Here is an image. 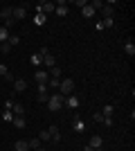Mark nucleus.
I'll return each instance as SVG.
<instances>
[{"instance_id":"1a4fd4ad","label":"nucleus","mask_w":135,"mask_h":151,"mask_svg":"<svg viewBox=\"0 0 135 151\" xmlns=\"http://www.w3.org/2000/svg\"><path fill=\"white\" fill-rule=\"evenodd\" d=\"M81 101H79V97H74V95H70V97H65V104L63 106H68V108H77Z\"/></svg>"},{"instance_id":"cd10ccee","label":"nucleus","mask_w":135,"mask_h":151,"mask_svg":"<svg viewBox=\"0 0 135 151\" xmlns=\"http://www.w3.org/2000/svg\"><path fill=\"white\" fill-rule=\"evenodd\" d=\"M2 120H5V122H11L14 120V113H11V111H5V113H2Z\"/></svg>"},{"instance_id":"7ed1b4c3","label":"nucleus","mask_w":135,"mask_h":151,"mask_svg":"<svg viewBox=\"0 0 135 151\" xmlns=\"http://www.w3.org/2000/svg\"><path fill=\"white\" fill-rule=\"evenodd\" d=\"M36 12L47 16L50 12H54V2H50V0H43V2H39V5H36Z\"/></svg>"},{"instance_id":"ddd939ff","label":"nucleus","mask_w":135,"mask_h":151,"mask_svg":"<svg viewBox=\"0 0 135 151\" xmlns=\"http://www.w3.org/2000/svg\"><path fill=\"white\" fill-rule=\"evenodd\" d=\"M47 131H50V135H52V140H54V142H59V140H61V133H59V126H50Z\"/></svg>"},{"instance_id":"f3484780","label":"nucleus","mask_w":135,"mask_h":151,"mask_svg":"<svg viewBox=\"0 0 135 151\" xmlns=\"http://www.w3.org/2000/svg\"><path fill=\"white\" fill-rule=\"evenodd\" d=\"M81 12H84V16H86V18H92V16H95V9L90 7V2L84 7V9H81Z\"/></svg>"},{"instance_id":"6e6552de","label":"nucleus","mask_w":135,"mask_h":151,"mask_svg":"<svg viewBox=\"0 0 135 151\" xmlns=\"http://www.w3.org/2000/svg\"><path fill=\"white\" fill-rule=\"evenodd\" d=\"M27 145H29V151H45L43 147H41V140H39V138L27 140Z\"/></svg>"},{"instance_id":"9b49d317","label":"nucleus","mask_w":135,"mask_h":151,"mask_svg":"<svg viewBox=\"0 0 135 151\" xmlns=\"http://www.w3.org/2000/svg\"><path fill=\"white\" fill-rule=\"evenodd\" d=\"M14 151H29V145H27V140H18V142L14 145Z\"/></svg>"},{"instance_id":"393cba45","label":"nucleus","mask_w":135,"mask_h":151,"mask_svg":"<svg viewBox=\"0 0 135 151\" xmlns=\"http://www.w3.org/2000/svg\"><path fill=\"white\" fill-rule=\"evenodd\" d=\"M101 115H104V117H110V115H113V106H110V104H108V106H104Z\"/></svg>"},{"instance_id":"c9c22d12","label":"nucleus","mask_w":135,"mask_h":151,"mask_svg":"<svg viewBox=\"0 0 135 151\" xmlns=\"http://www.w3.org/2000/svg\"><path fill=\"white\" fill-rule=\"evenodd\" d=\"M84 151H95V149H92L90 145H86V147H84Z\"/></svg>"},{"instance_id":"0eeeda50","label":"nucleus","mask_w":135,"mask_h":151,"mask_svg":"<svg viewBox=\"0 0 135 151\" xmlns=\"http://www.w3.org/2000/svg\"><path fill=\"white\" fill-rule=\"evenodd\" d=\"M88 145L92 147V149H101V147H104V138H101V135H92Z\"/></svg>"},{"instance_id":"20e7f679","label":"nucleus","mask_w":135,"mask_h":151,"mask_svg":"<svg viewBox=\"0 0 135 151\" xmlns=\"http://www.w3.org/2000/svg\"><path fill=\"white\" fill-rule=\"evenodd\" d=\"M25 16H27L25 7H14V12H11V18L14 20H25Z\"/></svg>"},{"instance_id":"e433bc0d","label":"nucleus","mask_w":135,"mask_h":151,"mask_svg":"<svg viewBox=\"0 0 135 151\" xmlns=\"http://www.w3.org/2000/svg\"><path fill=\"white\" fill-rule=\"evenodd\" d=\"M95 151H104V147H101V149H95Z\"/></svg>"},{"instance_id":"5701e85b","label":"nucleus","mask_w":135,"mask_h":151,"mask_svg":"<svg viewBox=\"0 0 135 151\" xmlns=\"http://www.w3.org/2000/svg\"><path fill=\"white\" fill-rule=\"evenodd\" d=\"M39 140H41V142H47V140H52V135H50V131H41V135H39Z\"/></svg>"},{"instance_id":"f704fd0d","label":"nucleus","mask_w":135,"mask_h":151,"mask_svg":"<svg viewBox=\"0 0 135 151\" xmlns=\"http://www.w3.org/2000/svg\"><path fill=\"white\" fill-rule=\"evenodd\" d=\"M7 72H9V70H7V68H5V65H2V63H0V75L5 77V75H7Z\"/></svg>"},{"instance_id":"c85d7f7f","label":"nucleus","mask_w":135,"mask_h":151,"mask_svg":"<svg viewBox=\"0 0 135 151\" xmlns=\"http://www.w3.org/2000/svg\"><path fill=\"white\" fill-rule=\"evenodd\" d=\"M5 81H9V83H14V81H16V77H14V75H11V72H7V75H5Z\"/></svg>"},{"instance_id":"6ab92c4d","label":"nucleus","mask_w":135,"mask_h":151,"mask_svg":"<svg viewBox=\"0 0 135 151\" xmlns=\"http://www.w3.org/2000/svg\"><path fill=\"white\" fill-rule=\"evenodd\" d=\"M124 50H126V54H129V57H133V54H135V45H133V41H126Z\"/></svg>"},{"instance_id":"39448f33","label":"nucleus","mask_w":135,"mask_h":151,"mask_svg":"<svg viewBox=\"0 0 135 151\" xmlns=\"http://www.w3.org/2000/svg\"><path fill=\"white\" fill-rule=\"evenodd\" d=\"M101 14H104V20H106V18H113V14H115V7H113V2L104 5V7H101Z\"/></svg>"},{"instance_id":"7c9ffc66","label":"nucleus","mask_w":135,"mask_h":151,"mask_svg":"<svg viewBox=\"0 0 135 151\" xmlns=\"http://www.w3.org/2000/svg\"><path fill=\"white\" fill-rule=\"evenodd\" d=\"M101 124H104V126H113V117H104Z\"/></svg>"},{"instance_id":"a878e982","label":"nucleus","mask_w":135,"mask_h":151,"mask_svg":"<svg viewBox=\"0 0 135 151\" xmlns=\"http://www.w3.org/2000/svg\"><path fill=\"white\" fill-rule=\"evenodd\" d=\"M104 5H106V2H101V0H95V2H90V7H92L95 12H97V9H101Z\"/></svg>"},{"instance_id":"412c9836","label":"nucleus","mask_w":135,"mask_h":151,"mask_svg":"<svg viewBox=\"0 0 135 151\" xmlns=\"http://www.w3.org/2000/svg\"><path fill=\"white\" fill-rule=\"evenodd\" d=\"M34 25H45V14H36L34 16Z\"/></svg>"},{"instance_id":"4be33fe9","label":"nucleus","mask_w":135,"mask_h":151,"mask_svg":"<svg viewBox=\"0 0 135 151\" xmlns=\"http://www.w3.org/2000/svg\"><path fill=\"white\" fill-rule=\"evenodd\" d=\"M29 63H32V65H41V63H43V59H41L39 54H32V59H29Z\"/></svg>"},{"instance_id":"2f4dec72","label":"nucleus","mask_w":135,"mask_h":151,"mask_svg":"<svg viewBox=\"0 0 135 151\" xmlns=\"http://www.w3.org/2000/svg\"><path fill=\"white\" fill-rule=\"evenodd\" d=\"M74 5H77V7H81V9H84V7L88 5V0H77V2H74Z\"/></svg>"},{"instance_id":"f03ea898","label":"nucleus","mask_w":135,"mask_h":151,"mask_svg":"<svg viewBox=\"0 0 135 151\" xmlns=\"http://www.w3.org/2000/svg\"><path fill=\"white\" fill-rule=\"evenodd\" d=\"M72 90H74V81H72V79H61V83H59V93L63 95V97H70Z\"/></svg>"},{"instance_id":"dca6fc26","label":"nucleus","mask_w":135,"mask_h":151,"mask_svg":"<svg viewBox=\"0 0 135 151\" xmlns=\"http://www.w3.org/2000/svg\"><path fill=\"white\" fill-rule=\"evenodd\" d=\"M11 124L16 126V129H25V124H27V122H25V117H14V120H11Z\"/></svg>"},{"instance_id":"f257e3e1","label":"nucleus","mask_w":135,"mask_h":151,"mask_svg":"<svg viewBox=\"0 0 135 151\" xmlns=\"http://www.w3.org/2000/svg\"><path fill=\"white\" fill-rule=\"evenodd\" d=\"M63 104H65V97H63L61 93L50 95V99H47V108H50L52 113H54V111H61V108H63Z\"/></svg>"},{"instance_id":"473e14b6","label":"nucleus","mask_w":135,"mask_h":151,"mask_svg":"<svg viewBox=\"0 0 135 151\" xmlns=\"http://www.w3.org/2000/svg\"><path fill=\"white\" fill-rule=\"evenodd\" d=\"M11 106H14V101L7 99V101H5V111H11Z\"/></svg>"},{"instance_id":"2eb2a0df","label":"nucleus","mask_w":135,"mask_h":151,"mask_svg":"<svg viewBox=\"0 0 135 151\" xmlns=\"http://www.w3.org/2000/svg\"><path fill=\"white\" fill-rule=\"evenodd\" d=\"M11 12H14V7H2V9H0V16L5 20H9L11 18Z\"/></svg>"},{"instance_id":"9d476101","label":"nucleus","mask_w":135,"mask_h":151,"mask_svg":"<svg viewBox=\"0 0 135 151\" xmlns=\"http://www.w3.org/2000/svg\"><path fill=\"white\" fill-rule=\"evenodd\" d=\"M14 88H16V93H23V90H27V81L25 79H16V81H14Z\"/></svg>"},{"instance_id":"b1692460","label":"nucleus","mask_w":135,"mask_h":151,"mask_svg":"<svg viewBox=\"0 0 135 151\" xmlns=\"http://www.w3.org/2000/svg\"><path fill=\"white\" fill-rule=\"evenodd\" d=\"M0 52H2V54H9V52H11V45L9 43H0Z\"/></svg>"},{"instance_id":"c756f323","label":"nucleus","mask_w":135,"mask_h":151,"mask_svg":"<svg viewBox=\"0 0 135 151\" xmlns=\"http://www.w3.org/2000/svg\"><path fill=\"white\" fill-rule=\"evenodd\" d=\"M74 129H77V131H84L86 124H84V122H74Z\"/></svg>"},{"instance_id":"a211bd4d","label":"nucleus","mask_w":135,"mask_h":151,"mask_svg":"<svg viewBox=\"0 0 135 151\" xmlns=\"http://www.w3.org/2000/svg\"><path fill=\"white\" fill-rule=\"evenodd\" d=\"M7 43H9V45L14 47V45H18V43H20V36H18V34H9V38H7Z\"/></svg>"},{"instance_id":"bb28decb","label":"nucleus","mask_w":135,"mask_h":151,"mask_svg":"<svg viewBox=\"0 0 135 151\" xmlns=\"http://www.w3.org/2000/svg\"><path fill=\"white\" fill-rule=\"evenodd\" d=\"M2 27H5V29H11V27H16V20H14V18L5 20V25H2Z\"/></svg>"},{"instance_id":"423d86ee","label":"nucleus","mask_w":135,"mask_h":151,"mask_svg":"<svg viewBox=\"0 0 135 151\" xmlns=\"http://www.w3.org/2000/svg\"><path fill=\"white\" fill-rule=\"evenodd\" d=\"M34 79H36L39 83H47V81H50V75H47L45 70H36V75H34Z\"/></svg>"},{"instance_id":"aec40b11","label":"nucleus","mask_w":135,"mask_h":151,"mask_svg":"<svg viewBox=\"0 0 135 151\" xmlns=\"http://www.w3.org/2000/svg\"><path fill=\"white\" fill-rule=\"evenodd\" d=\"M7 38H9V29H5L0 25V43H7Z\"/></svg>"},{"instance_id":"4468645a","label":"nucleus","mask_w":135,"mask_h":151,"mask_svg":"<svg viewBox=\"0 0 135 151\" xmlns=\"http://www.w3.org/2000/svg\"><path fill=\"white\" fill-rule=\"evenodd\" d=\"M43 65H47V68H54V65H56V59L52 57V54H47V57H43Z\"/></svg>"},{"instance_id":"72a5a7b5","label":"nucleus","mask_w":135,"mask_h":151,"mask_svg":"<svg viewBox=\"0 0 135 151\" xmlns=\"http://www.w3.org/2000/svg\"><path fill=\"white\" fill-rule=\"evenodd\" d=\"M95 122H99V124H101V122H104V115H101V113H95Z\"/></svg>"},{"instance_id":"f8f14e48","label":"nucleus","mask_w":135,"mask_h":151,"mask_svg":"<svg viewBox=\"0 0 135 151\" xmlns=\"http://www.w3.org/2000/svg\"><path fill=\"white\" fill-rule=\"evenodd\" d=\"M47 75H50V79H61V68H59V65H54V68L47 70Z\"/></svg>"}]
</instances>
